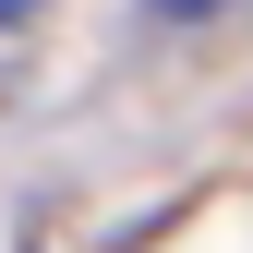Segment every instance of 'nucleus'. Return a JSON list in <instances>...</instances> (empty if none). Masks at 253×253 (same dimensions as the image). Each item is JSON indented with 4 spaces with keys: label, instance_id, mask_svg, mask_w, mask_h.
<instances>
[{
    "label": "nucleus",
    "instance_id": "f257e3e1",
    "mask_svg": "<svg viewBox=\"0 0 253 253\" xmlns=\"http://www.w3.org/2000/svg\"><path fill=\"white\" fill-rule=\"evenodd\" d=\"M48 12V0H0V37H24V24H37Z\"/></svg>",
    "mask_w": 253,
    "mask_h": 253
},
{
    "label": "nucleus",
    "instance_id": "f03ea898",
    "mask_svg": "<svg viewBox=\"0 0 253 253\" xmlns=\"http://www.w3.org/2000/svg\"><path fill=\"white\" fill-rule=\"evenodd\" d=\"M145 12H217V0H145Z\"/></svg>",
    "mask_w": 253,
    "mask_h": 253
}]
</instances>
